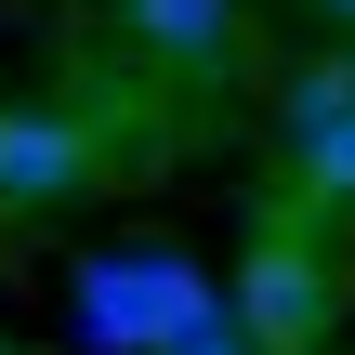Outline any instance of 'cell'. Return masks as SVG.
Masks as SVG:
<instances>
[{
    "label": "cell",
    "instance_id": "cell-1",
    "mask_svg": "<svg viewBox=\"0 0 355 355\" xmlns=\"http://www.w3.org/2000/svg\"><path fill=\"white\" fill-rule=\"evenodd\" d=\"M66 316H79L92 355H171L184 329H211V316H237V303H224L184 250H92L79 290H66Z\"/></svg>",
    "mask_w": 355,
    "mask_h": 355
},
{
    "label": "cell",
    "instance_id": "cell-2",
    "mask_svg": "<svg viewBox=\"0 0 355 355\" xmlns=\"http://www.w3.org/2000/svg\"><path fill=\"white\" fill-rule=\"evenodd\" d=\"M224 303H237V329H250L263 355H316V343H329V316H343L329 250H316V237H290V224H263V237H250V263H237V290H224Z\"/></svg>",
    "mask_w": 355,
    "mask_h": 355
},
{
    "label": "cell",
    "instance_id": "cell-3",
    "mask_svg": "<svg viewBox=\"0 0 355 355\" xmlns=\"http://www.w3.org/2000/svg\"><path fill=\"white\" fill-rule=\"evenodd\" d=\"M92 198V119L79 105H0V211Z\"/></svg>",
    "mask_w": 355,
    "mask_h": 355
},
{
    "label": "cell",
    "instance_id": "cell-4",
    "mask_svg": "<svg viewBox=\"0 0 355 355\" xmlns=\"http://www.w3.org/2000/svg\"><path fill=\"white\" fill-rule=\"evenodd\" d=\"M277 132H290V171L316 198H355V66H290Z\"/></svg>",
    "mask_w": 355,
    "mask_h": 355
},
{
    "label": "cell",
    "instance_id": "cell-5",
    "mask_svg": "<svg viewBox=\"0 0 355 355\" xmlns=\"http://www.w3.org/2000/svg\"><path fill=\"white\" fill-rule=\"evenodd\" d=\"M119 26L171 66H224L237 53V0H119Z\"/></svg>",
    "mask_w": 355,
    "mask_h": 355
},
{
    "label": "cell",
    "instance_id": "cell-6",
    "mask_svg": "<svg viewBox=\"0 0 355 355\" xmlns=\"http://www.w3.org/2000/svg\"><path fill=\"white\" fill-rule=\"evenodd\" d=\"M171 355H263V343H250L237 316H211V329H184V343H171Z\"/></svg>",
    "mask_w": 355,
    "mask_h": 355
},
{
    "label": "cell",
    "instance_id": "cell-7",
    "mask_svg": "<svg viewBox=\"0 0 355 355\" xmlns=\"http://www.w3.org/2000/svg\"><path fill=\"white\" fill-rule=\"evenodd\" d=\"M329 13H343V26H355V0H329Z\"/></svg>",
    "mask_w": 355,
    "mask_h": 355
}]
</instances>
